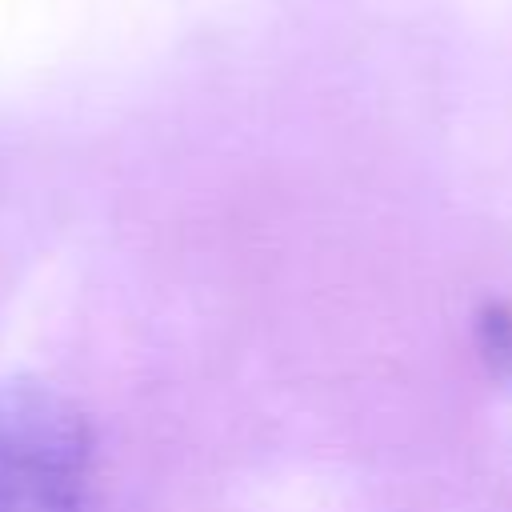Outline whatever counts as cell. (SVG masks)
I'll return each instance as SVG.
<instances>
[{
  "label": "cell",
  "instance_id": "6da1fadb",
  "mask_svg": "<svg viewBox=\"0 0 512 512\" xmlns=\"http://www.w3.org/2000/svg\"><path fill=\"white\" fill-rule=\"evenodd\" d=\"M92 484L88 416L52 384L0 376V512H84Z\"/></svg>",
  "mask_w": 512,
  "mask_h": 512
},
{
  "label": "cell",
  "instance_id": "7a4b0ae2",
  "mask_svg": "<svg viewBox=\"0 0 512 512\" xmlns=\"http://www.w3.org/2000/svg\"><path fill=\"white\" fill-rule=\"evenodd\" d=\"M472 332H476V348L488 360V368L512 380V304L488 300L484 308H476Z\"/></svg>",
  "mask_w": 512,
  "mask_h": 512
}]
</instances>
